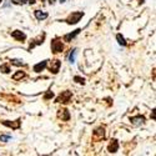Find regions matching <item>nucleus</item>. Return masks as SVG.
Here are the masks:
<instances>
[{
    "label": "nucleus",
    "instance_id": "21",
    "mask_svg": "<svg viewBox=\"0 0 156 156\" xmlns=\"http://www.w3.org/2000/svg\"><path fill=\"white\" fill-rule=\"evenodd\" d=\"M53 96H54V93H53V91H49V93H46V95L44 96V99L48 100V99H51Z\"/></svg>",
    "mask_w": 156,
    "mask_h": 156
},
{
    "label": "nucleus",
    "instance_id": "6",
    "mask_svg": "<svg viewBox=\"0 0 156 156\" xmlns=\"http://www.w3.org/2000/svg\"><path fill=\"white\" fill-rule=\"evenodd\" d=\"M11 36L15 39V40L18 41H24L25 39H27V35H25L24 33H21L20 30H15V31H12L11 33Z\"/></svg>",
    "mask_w": 156,
    "mask_h": 156
},
{
    "label": "nucleus",
    "instance_id": "17",
    "mask_svg": "<svg viewBox=\"0 0 156 156\" xmlns=\"http://www.w3.org/2000/svg\"><path fill=\"white\" fill-rule=\"evenodd\" d=\"M116 39H118V41H119V44H120V45H122V46H125V45H126V41H125V39H124V36H122V35L118 34Z\"/></svg>",
    "mask_w": 156,
    "mask_h": 156
},
{
    "label": "nucleus",
    "instance_id": "2",
    "mask_svg": "<svg viewBox=\"0 0 156 156\" xmlns=\"http://www.w3.org/2000/svg\"><path fill=\"white\" fill-rule=\"evenodd\" d=\"M71 99V93L70 91H62L58 98H56V102H60V104H68Z\"/></svg>",
    "mask_w": 156,
    "mask_h": 156
},
{
    "label": "nucleus",
    "instance_id": "4",
    "mask_svg": "<svg viewBox=\"0 0 156 156\" xmlns=\"http://www.w3.org/2000/svg\"><path fill=\"white\" fill-rule=\"evenodd\" d=\"M105 137V129L104 127H98L95 131L93 133V139L95 140V141H99V140H101V139H104Z\"/></svg>",
    "mask_w": 156,
    "mask_h": 156
},
{
    "label": "nucleus",
    "instance_id": "27",
    "mask_svg": "<svg viewBox=\"0 0 156 156\" xmlns=\"http://www.w3.org/2000/svg\"><path fill=\"white\" fill-rule=\"evenodd\" d=\"M0 3H2V0H0Z\"/></svg>",
    "mask_w": 156,
    "mask_h": 156
},
{
    "label": "nucleus",
    "instance_id": "20",
    "mask_svg": "<svg viewBox=\"0 0 156 156\" xmlns=\"http://www.w3.org/2000/svg\"><path fill=\"white\" fill-rule=\"evenodd\" d=\"M11 64L20 66V65H23V61H21V60H18V59H14V60H11Z\"/></svg>",
    "mask_w": 156,
    "mask_h": 156
},
{
    "label": "nucleus",
    "instance_id": "12",
    "mask_svg": "<svg viewBox=\"0 0 156 156\" xmlns=\"http://www.w3.org/2000/svg\"><path fill=\"white\" fill-rule=\"evenodd\" d=\"M44 39H45V34H43V35H40L37 39H35L34 40V43H31L30 44V46H29V50H31L35 45H40V44H43V41H44Z\"/></svg>",
    "mask_w": 156,
    "mask_h": 156
},
{
    "label": "nucleus",
    "instance_id": "23",
    "mask_svg": "<svg viewBox=\"0 0 156 156\" xmlns=\"http://www.w3.org/2000/svg\"><path fill=\"white\" fill-rule=\"evenodd\" d=\"M9 139H10V136H0V140L4 141V142H5V141H8Z\"/></svg>",
    "mask_w": 156,
    "mask_h": 156
},
{
    "label": "nucleus",
    "instance_id": "26",
    "mask_svg": "<svg viewBox=\"0 0 156 156\" xmlns=\"http://www.w3.org/2000/svg\"><path fill=\"white\" fill-rule=\"evenodd\" d=\"M60 2H61V3H64V2H65V0H60Z\"/></svg>",
    "mask_w": 156,
    "mask_h": 156
},
{
    "label": "nucleus",
    "instance_id": "7",
    "mask_svg": "<svg viewBox=\"0 0 156 156\" xmlns=\"http://www.w3.org/2000/svg\"><path fill=\"white\" fill-rule=\"evenodd\" d=\"M58 116L61 119V120H64V121H68L69 119H70V112L66 110V109H60L59 110V112H58Z\"/></svg>",
    "mask_w": 156,
    "mask_h": 156
},
{
    "label": "nucleus",
    "instance_id": "16",
    "mask_svg": "<svg viewBox=\"0 0 156 156\" xmlns=\"http://www.w3.org/2000/svg\"><path fill=\"white\" fill-rule=\"evenodd\" d=\"M0 70H2L4 74H8V73H10V68H9V65H8V64H3L2 66H0Z\"/></svg>",
    "mask_w": 156,
    "mask_h": 156
},
{
    "label": "nucleus",
    "instance_id": "1",
    "mask_svg": "<svg viewBox=\"0 0 156 156\" xmlns=\"http://www.w3.org/2000/svg\"><path fill=\"white\" fill-rule=\"evenodd\" d=\"M83 16H84V12H81V11H74V12H71V14L68 16L66 21H68V24H76V23L80 21V19Z\"/></svg>",
    "mask_w": 156,
    "mask_h": 156
},
{
    "label": "nucleus",
    "instance_id": "14",
    "mask_svg": "<svg viewBox=\"0 0 156 156\" xmlns=\"http://www.w3.org/2000/svg\"><path fill=\"white\" fill-rule=\"evenodd\" d=\"M35 16H36L37 20H44V19L48 18V14L44 11H40V10H35Z\"/></svg>",
    "mask_w": 156,
    "mask_h": 156
},
{
    "label": "nucleus",
    "instance_id": "19",
    "mask_svg": "<svg viewBox=\"0 0 156 156\" xmlns=\"http://www.w3.org/2000/svg\"><path fill=\"white\" fill-rule=\"evenodd\" d=\"M74 80L76 83H79V84H85V79H84V77H80V76H75Z\"/></svg>",
    "mask_w": 156,
    "mask_h": 156
},
{
    "label": "nucleus",
    "instance_id": "13",
    "mask_svg": "<svg viewBox=\"0 0 156 156\" xmlns=\"http://www.w3.org/2000/svg\"><path fill=\"white\" fill-rule=\"evenodd\" d=\"M80 31H81L80 29H76V30H75L74 33L66 34V35H65V36H64V40H65V41H71V39H74V37H75V36H76L77 34H79Z\"/></svg>",
    "mask_w": 156,
    "mask_h": 156
},
{
    "label": "nucleus",
    "instance_id": "22",
    "mask_svg": "<svg viewBox=\"0 0 156 156\" xmlns=\"http://www.w3.org/2000/svg\"><path fill=\"white\" fill-rule=\"evenodd\" d=\"M11 2L15 3V4H19V5H23V4L27 3V0H11Z\"/></svg>",
    "mask_w": 156,
    "mask_h": 156
},
{
    "label": "nucleus",
    "instance_id": "18",
    "mask_svg": "<svg viewBox=\"0 0 156 156\" xmlns=\"http://www.w3.org/2000/svg\"><path fill=\"white\" fill-rule=\"evenodd\" d=\"M75 56H76V49H74V50L71 51V54H70V56H69V61H70L71 64L75 62Z\"/></svg>",
    "mask_w": 156,
    "mask_h": 156
},
{
    "label": "nucleus",
    "instance_id": "5",
    "mask_svg": "<svg viewBox=\"0 0 156 156\" xmlns=\"http://www.w3.org/2000/svg\"><path fill=\"white\" fill-rule=\"evenodd\" d=\"M60 66H61V61H60V60H58V59H55V60H53V61L50 62L49 69H50V71L53 73V74H58V71H59Z\"/></svg>",
    "mask_w": 156,
    "mask_h": 156
},
{
    "label": "nucleus",
    "instance_id": "8",
    "mask_svg": "<svg viewBox=\"0 0 156 156\" xmlns=\"http://www.w3.org/2000/svg\"><path fill=\"white\" fill-rule=\"evenodd\" d=\"M108 149H109L110 152H116V151H118V150H119V142H118V140L112 139V140L110 141Z\"/></svg>",
    "mask_w": 156,
    "mask_h": 156
},
{
    "label": "nucleus",
    "instance_id": "25",
    "mask_svg": "<svg viewBox=\"0 0 156 156\" xmlns=\"http://www.w3.org/2000/svg\"><path fill=\"white\" fill-rule=\"evenodd\" d=\"M54 2H55V0H49V3H50V4H54Z\"/></svg>",
    "mask_w": 156,
    "mask_h": 156
},
{
    "label": "nucleus",
    "instance_id": "11",
    "mask_svg": "<svg viewBox=\"0 0 156 156\" xmlns=\"http://www.w3.org/2000/svg\"><path fill=\"white\" fill-rule=\"evenodd\" d=\"M130 121H131L134 125H141V124H144L145 118L144 116H141V115H139V116H136V118H130Z\"/></svg>",
    "mask_w": 156,
    "mask_h": 156
},
{
    "label": "nucleus",
    "instance_id": "10",
    "mask_svg": "<svg viewBox=\"0 0 156 156\" xmlns=\"http://www.w3.org/2000/svg\"><path fill=\"white\" fill-rule=\"evenodd\" d=\"M3 124L5 126H9L11 129H19L20 127V120H16V121H3Z\"/></svg>",
    "mask_w": 156,
    "mask_h": 156
},
{
    "label": "nucleus",
    "instance_id": "15",
    "mask_svg": "<svg viewBox=\"0 0 156 156\" xmlns=\"http://www.w3.org/2000/svg\"><path fill=\"white\" fill-rule=\"evenodd\" d=\"M24 76H25V73L24 71H18L14 76H12V79H14V80H19V79H23Z\"/></svg>",
    "mask_w": 156,
    "mask_h": 156
},
{
    "label": "nucleus",
    "instance_id": "24",
    "mask_svg": "<svg viewBox=\"0 0 156 156\" xmlns=\"http://www.w3.org/2000/svg\"><path fill=\"white\" fill-rule=\"evenodd\" d=\"M145 0H139V4H144Z\"/></svg>",
    "mask_w": 156,
    "mask_h": 156
},
{
    "label": "nucleus",
    "instance_id": "3",
    "mask_svg": "<svg viewBox=\"0 0 156 156\" xmlns=\"http://www.w3.org/2000/svg\"><path fill=\"white\" fill-rule=\"evenodd\" d=\"M62 49H64L62 43L59 40V39H54V40L51 41V50H53V53H54V54L61 53Z\"/></svg>",
    "mask_w": 156,
    "mask_h": 156
},
{
    "label": "nucleus",
    "instance_id": "9",
    "mask_svg": "<svg viewBox=\"0 0 156 156\" xmlns=\"http://www.w3.org/2000/svg\"><path fill=\"white\" fill-rule=\"evenodd\" d=\"M46 64H48V60H44V61H41V62L36 64L35 66H34V71H35V73H40V71H43V70L46 68Z\"/></svg>",
    "mask_w": 156,
    "mask_h": 156
}]
</instances>
